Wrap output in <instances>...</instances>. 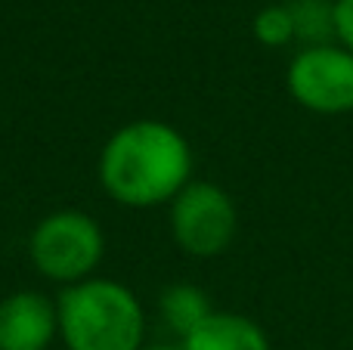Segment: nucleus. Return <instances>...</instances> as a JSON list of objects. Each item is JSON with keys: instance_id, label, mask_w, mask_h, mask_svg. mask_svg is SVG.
<instances>
[{"instance_id": "1", "label": "nucleus", "mask_w": 353, "mask_h": 350, "mask_svg": "<svg viewBox=\"0 0 353 350\" xmlns=\"http://www.w3.org/2000/svg\"><path fill=\"white\" fill-rule=\"evenodd\" d=\"M192 177V146L168 121L143 118L109 136L99 152L103 189L128 208L171 205Z\"/></svg>"}, {"instance_id": "2", "label": "nucleus", "mask_w": 353, "mask_h": 350, "mask_svg": "<svg viewBox=\"0 0 353 350\" xmlns=\"http://www.w3.org/2000/svg\"><path fill=\"white\" fill-rule=\"evenodd\" d=\"M59 335L68 350H143L146 316L128 285L84 279L59 295Z\"/></svg>"}, {"instance_id": "3", "label": "nucleus", "mask_w": 353, "mask_h": 350, "mask_svg": "<svg viewBox=\"0 0 353 350\" xmlns=\"http://www.w3.org/2000/svg\"><path fill=\"white\" fill-rule=\"evenodd\" d=\"M105 239L99 223L84 211H56L34 227L28 239L31 264L53 282H84L99 267Z\"/></svg>"}, {"instance_id": "4", "label": "nucleus", "mask_w": 353, "mask_h": 350, "mask_svg": "<svg viewBox=\"0 0 353 350\" xmlns=\"http://www.w3.org/2000/svg\"><path fill=\"white\" fill-rule=\"evenodd\" d=\"M174 242L192 258H217L239 233V211L232 196L217 183L189 180L171 202Z\"/></svg>"}, {"instance_id": "5", "label": "nucleus", "mask_w": 353, "mask_h": 350, "mask_svg": "<svg viewBox=\"0 0 353 350\" xmlns=\"http://www.w3.org/2000/svg\"><path fill=\"white\" fill-rule=\"evenodd\" d=\"M288 96L313 115L353 112V53L338 41L301 47L285 72Z\"/></svg>"}, {"instance_id": "6", "label": "nucleus", "mask_w": 353, "mask_h": 350, "mask_svg": "<svg viewBox=\"0 0 353 350\" xmlns=\"http://www.w3.org/2000/svg\"><path fill=\"white\" fill-rule=\"evenodd\" d=\"M59 335V310L41 291H12L0 301V350H47Z\"/></svg>"}, {"instance_id": "7", "label": "nucleus", "mask_w": 353, "mask_h": 350, "mask_svg": "<svg viewBox=\"0 0 353 350\" xmlns=\"http://www.w3.org/2000/svg\"><path fill=\"white\" fill-rule=\"evenodd\" d=\"M183 350H270V338L251 316L214 310L195 332L180 341Z\"/></svg>"}, {"instance_id": "8", "label": "nucleus", "mask_w": 353, "mask_h": 350, "mask_svg": "<svg viewBox=\"0 0 353 350\" xmlns=\"http://www.w3.org/2000/svg\"><path fill=\"white\" fill-rule=\"evenodd\" d=\"M159 310H161V320L180 335V341L186 338L189 332H195V329L214 313L208 295L199 285H189V282H176L171 289L161 291Z\"/></svg>"}, {"instance_id": "9", "label": "nucleus", "mask_w": 353, "mask_h": 350, "mask_svg": "<svg viewBox=\"0 0 353 350\" xmlns=\"http://www.w3.org/2000/svg\"><path fill=\"white\" fill-rule=\"evenodd\" d=\"M288 10L294 16V34L301 47L335 41V0H292Z\"/></svg>"}, {"instance_id": "10", "label": "nucleus", "mask_w": 353, "mask_h": 350, "mask_svg": "<svg viewBox=\"0 0 353 350\" xmlns=\"http://www.w3.org/2000/svg\"><path fill=\"white\" fill-rule=\"evenodd\" d=\"M251 31H254L257 43H263V47H270V50L288 47V43L298 41V34H294V16H292V10H288V3L263 6L254 16V22H251Z\"/></svg>"}, {"instance_id": "11", "label": "nucleus", "mask_w": 353, "mask_h": 350, "mask_svg": "<svg viewBox=\"0 0 353 350\" xmlns=\"http://www.w3.org/2000/svg\"><path fill=\"white\" fill-rule=\"evenodd\" d=\"M335 41L353 53V0H335Z\"/></svg>"}, {"instance_id": "12", "label": "nucleus", "mask_w": 353, "mask_h": 350, "mask_svg": "<svg viewBox=\"0 0 353 350\" xmlns=\"http://www.w3.org/2000/svg\"><path fill=\"white\" fill-rule=\"evenodd\" d=\"M143 350H183V347H171V344H155V347H143Z\"/></svg>"}]
</instances>
